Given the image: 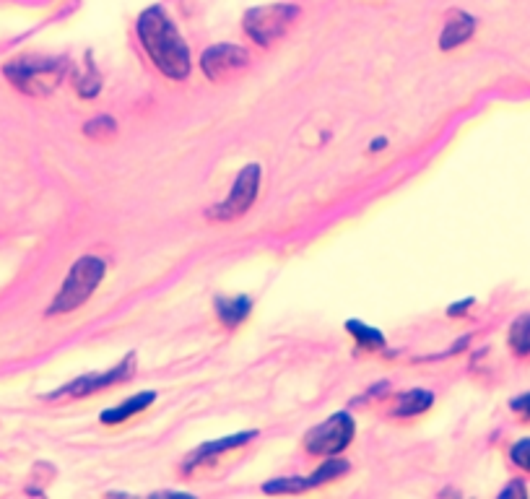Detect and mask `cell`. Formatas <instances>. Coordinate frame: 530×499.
Returning a JSON list of instances; mask_svg holds the SVG:
<instances>
[{"mask_svg":"<svg viewBox=\"0 0 530 499\" xmlns=\"http://www.w3.org/2000/svg\"><path fill=\"white\" fill-rule=\"evenodd\" d=\"M138 34H141L143 47H146V52H149L151 60H154L159 71L167 73L169 78L188 76L190 73L188 45L182 42L180 32H177L175 24L169 21L164 8L154 6L149 8V11H143L141 19H138Z\"/></svg>","mask_w":530,"mask_h":499,"instance_id":"6da1fadb","label":"cell"},{"mask_svg":"<svg viewBox=\"0 0 530 499\" xmlns=\"http://www.w3.org/2000/svg\"><path fill=\"white\" fill-rule=\"evenodd\" d=\"M104 279V263L99 258H81L76 266L71 268L68 279H65L63 289L58 292L55 302H52L50 312L58 315V312H71L76 307H81L86 299L91 297V292L97 289L99 281Z\"/></svg>","mask_w":530,"mask_h":499,"instance_id":"7a4b0ae2","label":"cell"},{"mask_svg":"<svg viewBox=\"0 0 530 499\" xmlns=\"http://www.w3.org/2000/svg\"><path fill=\"white\" fill-rule=\"evenodd\" d=\"M297 8L289 3H273V6H260L245 13V32L250 34L258 45H271L273 39L289 32V26L297 19Z\"/></svg>","mask_w":530,"mask_h":499,"instance_id":"3957f363","label":"cell"},{"mask_svg":"<svg viewBox=\"0 0 530 499\" xmlns=\"http://www.w3.org/2000/svg\"><path fill=\"white\" fill-rule=\"evenodd\" d=\"M65 73L63 60H16L6 68V76L13 86L29 94H47L60 84Z\"/></svg>","mask_w":530,"mask_h":499,"instance_id":"277c9868","label":"cell"},{"mask_svg":"<svg viewBox=\"0 0 530 499\" xmlns=\"http://www.w3.org/2000/svg\"><path fill=\"white\" fill-rule=\"evenodd\" d=\"M354 437V419L349 414H336L307 435V450L312 455H338Z\"/></svg>","mask_w":530,"mask_h":499,"instance_id":"5b68a950","label":"cell"},{"mask_svg":"<svg viewBox=\"0 0 530 499\" xmlns=\"http://www.w3.org/2000/svg\"><path fill=\"white\" fill-rule=\"evenodd\" d=\"M258 185H260V167L258 164H250V167H245L240 172V177L234 182V188L232 193H229L227 201L221 203V206H216L214 211H211V216L224 221L242 216L247 208L253 206L255 195H258Z\"/></svg>","mask_w":530,"mask_h":499,"instance_id":"8992f818","label":"cell"},{"mask_svg":"<svg viewBox=\"0 0 530 499\" xmlns=\"http://www.w3.org/2000/svg\"><path fill=\"white\" fill-rule=\"evenodd\" d=\"M247 60H250V55L242 47L219 45L211 47L203 55V71H206V76L211 81L221 84V81H229V78H234L240 71H245Z\"/></svg>","mask_w":530,"mask_h":499,"instance_id":"52a82bcc","label":"cell"},{"mask_svg":"<svg viewBox=\"0 0 530 499\" xmlns=\"http://www.w3.org/2000/svg\"><path fill=\"white\" fill-rule=\"evenodd\" d=\"M133 362H136V357L130 354L128 359H125L120 367H115V370L104 372V375H86L81 377V380H76V383L65 385L60 393H55V396H89V393H94V390H102V388H110V385L120 383V380H128L130 372H133Z\"/></svg>","mask_w":530,"mask_h":499,"instance_id":"ba28073f","label":"cell"},{"mask_svg":"<svg viewBox=\"0 0 530 499\" xmlns=\"http://www.w3.org/2000/svg\"><path fill=\"white\" fill-rule=\"evenodd\" d=\"M473 29H476V21H473L468 13L453 11L450 16H447L445 29H442L440 47L442 50H450V47L463 45V42H466V39L473 34Z\"/></svg>","mask_w":530,"mask_h":499,"instance_id":"9c48e42d","label":"cell"},{"mask_svg":"<svg viewBox=\"0 0 530 499\" xmlns=\"http://www.w3.org/2000/svg\"><path fill=\"white\" fill-rule=\"evenodd\" d=\"M151 403H154V393H143V396L130 398V401H125L123 406H117V409L104 411V414H102V422L104 424L123 422V419H128V416L138 414V411H143V409H146V406H151Z\"/></svg>","mask_w":530,"mask_h":499,"instance_id":"30bf717a","label":"cell"},{"mask_svg":"<svg viewBox=\"0 0 530 499\" xmlns=\"http://www.w3.org/2000/svg\"><path fill=\"white\" fill-rule=\"evenodd\" d=\"M432 406V393L427 390H411V393H403L401 401H398V416H416L421 411H427Z\"/></svg>","mask_w":530,"mask_h":499,"instance_id":"8fae6325","label":"cell"},{"mask_svg":"<svg viewBox=\"0 0 530 499\" xmlns=\"http://www.w3.org/2000/svg\"><path fill=\"white\" fill-rule=\"evenodd\" d=\"M255 432H245V435H232L227 437V440H219V442H211V445H203L198 453L190 458V466L193 463H201L203 458H208V455H214V453H221V450H229V448H237V445H245L247 440H253Z\"/></svg>","mask_w":530,"mask_h":499,"instance_id":"7c38bea8","label":"cell"},{"mask_svg":"<svg viewBox=\"0 0 530 499\" xmlns=\"http://www.w3.org/2000/svg\"><path fill=\"white\" fill-rule=\"evenodd\" d=\"M247 310H250V299L245 297L224 299V302H219V318L227 325H237L240 320H245Z\"/></svg>","mask_w":530,"mask_h":499,"instance_id":"4fadbf2b","label":"cell"},{"mask_svg":"<svg viewBox=\"0 0 530 499\" xmlns=\"http://www.w3.org/2000/svg\"><path fill=\"white\" fill-rule=\"evenodd\" d=\"M510 346L518 354H530V315H523L520 320H515L510 328Z\"/></svg>","mask_w":530,"mask_h":499,"instance_id":"5bb4252c","label":"cell"},{"mask_svg":"<svg viewBox=\"0 0 530 499\" xmlns=\"http://www.w3.org/2000/svg\"><path fill=\"white\" fill-rule=\"evenodd\" d=\"M346 328L354 333V338L359 341V344L369 346V349H377V346L385 344V338H382L380 331H375V328H367V325H362V323H356V320L346 323Z\"/></svg>","mask_w":530,"mask_h":499,"instance_id":"9a60e30c","label":"cell"},{"mask_svg":"<svg viewBox=\"0 0 530 499\" xmlns=\"http://www.w3.org/2000/svg\"><path fill=\"white\" fill-rule=\"evenodd\" d=\"M512 461L518 463L520 468H525V471H530V437L512 448Z\"/></svg>","mask_w":530,"mask_h":499,"instance_id":"2e32d148","label":"cell"},{"mask_svg":"<svg viewBox=\"0 0 530 499\" xmlns=\"http://www.w3.org/2000/svg\"><path fill=\"white\" fill-rule=\"evenodd\" d=\"M512 409L518 411V414H523V416H530V393L528 396H520L518 401H512Z\"/></svg>","mask_w":530,"mask_h":499,"instance_id":"e0dca14e","label":"cell"},{"mask_svg":"<svg viewBox=\"0 0 530 499\" xmlns=\"http://www.w3.org/2000/svg\"><path fill=\"white\" fill-rule=\"evenodd\" d=\"M510 494H525V489L523 487H510V489H505V492H502V497H510Z\"/></svg>","mask_w":530,"mask_h":499,"instance_id":"ac0fdd59","label":"cell"}]
</instances>
